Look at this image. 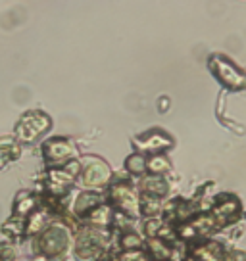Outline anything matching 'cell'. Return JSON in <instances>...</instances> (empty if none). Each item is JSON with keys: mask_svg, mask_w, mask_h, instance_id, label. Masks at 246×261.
Masks as SVG:
<instances>
[{"mask_svg": "<svg viewBox=\"0 0 246 261\" xmlns=\"http://www.w3.org/2000/svg\"><path fill=\"white\" fill-rule=\"evenodd\" d=\"M73 228L62 221L50 223L41 234L29 240L31 255L46 261H64L69 252H73Z\"/></svg>", "mask_w": 246, "mask_h": 261, "instance_id": "1", "label": "cell"}, {"mask_svg": "<svg viewBox=\"0 0 246 261\" xmlns=\"http://www.w3.org/2000/svg\"><path fill=\"white\" fill-rule=\"evenodd\" d=\"M144 250L152 257V261H171L175 255V250L169 240L165 238H146Z\"/></svg>", "mask_w": 246, "mask_h": 261, "instance_id": "16", "label": "cell"}, {"mask_svg": "<svg viewBox=\"0 0 246 261\" xmlns=\"http://www.w3.org/2000/svg\"><path fill=\"white\" fill-rule=\"evenodd\" d=\"M104 192H106V204L115 213H121L135 221L140 217L139 190L127 173H114V179Z\"/></svg>", "mask_w": 246, "mask_h": 261, "instance_id": "2", "label": "cell"}, {"mask_svg": "<svg viewBox=\"0 0 246 261\" xmlns=\"http://www.w3.org/2000/svg\"><path fill=\"white\" fill-rule=\"evenodd\" d=\"M240 215V202L235 196L225 194L215 200L213 204V221L217 223H229Z\"/></svg>", "mask_w": 246, "mask_h": 261, "instance_id": "11", "label": "cell"}, {"mask_svg": "<svg viewBox=\"0 0 246 261\" xmlns=\"http://www.w3.org/2000/svg\"><path fill=\"white\" fill-rule=\"evenodd\" d=\"M50 223H54V215L44 210V207H37L27 219H25V240H31L37 234H41L44 228L48 227Z\"/></svg>", "mask_w": 246, "mask_h": 261, "instance_id": "12", "label": "cell"}, {"mask_svg": "<svg viewBox=\"0 0 246 261\" xmlns=\"http://www.w3.org/2000/svg\"><path fill=\"white\" fill-rule=\"evenodd\" d=\"M37 207H39V194L33 192V190H21L14 198V205H12V212L14 213L12 215L27 219Z\"/></svg>", "mask_w": 246, "mask_h": 261, "instance_id": "15", "label": "cell"}, {"mask_svg": "<svg viewBox=\"0 0 246 261\" xmlns=\"http://www.w3.org/2000/svg\"><path fill=\"white\" fill-rule=\"evenodd\" d=\"M117 261H152V257L142 248V250H133V252H119Z\"/></svg>", "mask_w": 246, "mask_h": 261, "instance_id": "25", "label": "cell"}, {"mask_svg": "<svg viewBox=\"0 0 246 261\" xmlns=\"http://www.w3.org/2000/svg\"><path fill=\"white\" fill-rule=\"evenodd\" d=\"M208 67L212 69L213 77L229 90L246 89V73L238 67L235 62H231L223 54H213L208 60Z\"/></svg>", "mask_w": 246, "mask_h": 261, "instance_id": "7", "label": "cell"}, {"mask_svg": "<svg viewBox=\"0 0 246 261\" xmlns=\"http://www.w3.org/2000/svg\"><path fill=\"white\" fill-rule=\"evenodd\" d=\"M114 215L115 212L110 205L102 204L96 210L87 213L85 217H81L79 225H87V227H96V228H112V225H114Z\"/></svg>", "mask_w": 246, "mask_h": 261, "instance_id": "14", "label": "cell"}, {"mask_svg": "<svg viewBox=\"0 0 246 261\" xmlns=\"http://www.w3.org/2000/svg\"><path fill=\"white\" fill-rule=\"evenodd\" d=\"M81 175H79V182L85 190H106L110 182L114 179V171L108 165V162L100 155H81Z\"/></svg>", "mask_w": 246, "mask_h": 261, "instance_id": "6", "label": "cell"}, {"mask_svg": "<svg viewBox=\"0 0 246 261\" xmlns=\"http://www.w3.org/2000/svg\"><path fill=\"white\" fill-rule=\"evenodd\" d=\"M192 261H219L222 259V248L217 242H206V244L196 246L190 252Z\"/></svg>", "mask_w": 246, "mask_h": 261, "instance_id": "20", "label": "cell"}, {"mask_svg": "<svg viewBox=\"0 0 246 261\" xmlns=\"http://www.w3.org/2000/svg\"><path fill=\"white\" fill-rule=\"evenodd\" d=\"M102 204H106V192H102V190H85L83 188L75 194L73 202H71V215L79 221L81 217H85L87 213L96 210Z\"/></svg>", "mask_w": 246, "mask_h": 261, "instance_id": "10", "label": "cell"}, {"mask_svg": "<svg viewBox=\"0 0 246 261\" xmlns=\"http://www.w3.org/2000/svg\"><path fill=\"white\" fill-rule=\"evenodd\" d=\"M2 234L8 238L10 242H17V240H25V219L12 215L10 219L4 221L2 225Z\"/></svg>", "mask_w": 246, "mask_h": 261, "instance_id": "19", "label": "cell"}, {"mask_svg": "<svg viewBox=\"0 0 246 261\" xmlns=\"http://www.w3.org/2000/svg\"><path fill=\"white\" fill-rule=\"evenodd\" d=\"M81 175V162L75 160L69 162L64 167H52L46 169L39 180V192L37 194H46L52 198H69L71 190L77 185V179Z\"/></svg>", "mask_w": 246, "mask_h": 261, "instance_id": "4", "label": "cell"}, {"mask_svg": "<svg viewBox=\"0 0 246 261\" xmlns=\"http://www.w3.org/2000/svg\"><path fill=\"white\" fill-rule=\"evenodd\" d=\"M21 155V144L14 137H0V169Z\"/></svg>", "mask_w": 246, "mask_h": 261, "instance_id": "18", "label": "cell"}, {"mask_svg": "<svg viewBox=\"0 0 246 261\" xmlns=\"http://www.w3.org/2000/svg\"><path fill=\"white\" fill-rule=\"evenodd\" d=\"M123 167H125V173L129 175V177H144L146 175V155L139 154V152H133L125 158V163H123Z\"/></svg>", "mask_w": 246, "mask_h": 261, "instance_id": "21", "label": "cell"}, {"mask_svg": "<svg viewBox=\"0 0 246 261\" xmlns=\"http://www.w3.org/2000/svg\"><path fill=\"white\" fill-rule=\"evenodd\" d=\"M17 261H46V259H42V257H35V255H31V257H19Z\"/></svg>", "mask_w": 246, "mask_h": 261, "instance_id": "26", "label": "cell"}, {"mask_svg": "<svg viewBox=\"0 0 246 261\" xmlns=\"http://www.w3.org/2000/svg\"><path fill=\"white\" fill-rule=\"evenodd\" d=\"M114 244L119 252H133V250H142L144 248V237L139 230H125V232H115Z\"/></svg>", "mask_w": 246, "mask_h": 261, "instance_id": "17", "label": "cell"}, {"mask_svg": "<svg viewBox=\"0 0 246 261\" xmlns=\"http://www.w3.org/2000/svg\"><path fill=\"white\" fill-rule=\"evenodd\" d=\"M50 129H52V117L46 112H42V110H29L16 123L14 139L21 146H29V144H35L37 140H41Z\"/></svg>", "mask_w": 246, "mask_h": 261, "instance_id": "5", "label": "cell"}, {"mask_svg": "<svg viewBox=\"0 0 246 261\" xmlns=\"http://www.w3.org/2000/svg\"><path fill=\"white\" fill-rule=\"evenodd\" d=\"M171 171V162L167 160L165 154L148 155L146 158V175L154 177H165V173Z\"/></svg>", "mask_w": 246, "mask_h": 261, "instance_id": "22", "label": "cell"}, {"mask_svg": "<svg viewBox=\"0 0 246 261\" xmlns=\"http://www.w3.org/2000/svg\"><path fill=\"white\" fill-rule=\"evenodd\" d=\"M114 242L112 228H96L77 225L73 232V255L79 261H96L102 253L110 252Z\"/></svg>", "mask_w": 246, "mask_h": 261, "instance_id": "3", "label": "cell"}, {"mask_svg": "<svg viewBox=\"0 0 246 261\" xmlns=\"http://www.w3.org/2000/svg\"><path fill=\"white\" fill-rule=\"evenodd\" d=\"M19 257H21V252L16 242H10V240L0 242V261H17Z\"/></svg>", "mask_w": 246, "mask_h": 261, "instance_id": "24", "label": "cell"}, {"mask_svg": "<svg viewBox=\"0 0 246 261\" xmlns=\"http://www.w3.org/2000/svg\"><path fill=\"white\" fill-rule=\"evenodd\" d=\"M135 152H139L142 155H156V154H165L167 150L173 148V139L162 129H150L144 130L142 135L135 137L131 140Z\"/></svg>", "mask_w": 246, "mask_h": 261, "instance_id": "9", "label": "cell"}, {"mask_svg": "<svg viewBox=\"0 0 246 261\" xmlns=\"http://www.w3.org/2000/svg\"><path fill=\"white\" fill-rule=\"evenodd\" d=\"M137 190H139V194H146L152 196V198H158V200H164L165 196L169 194V182L165 180V177L144 175L137 182Z\"/></svg>", "mask_w": 246, "mask_h": 261, "instance_id": "13", "label": "cell"}, {"mask_svg": "<svg viewBox=\"0 0 246 261\" xmlns=\"http://www.w3.org/2000/svg\"><path fill=\"white\" fill-rule=\"evenodd\" d=\"M139 204H140V217L144 219H152V217H160L162 215V200L152 198L146 194H139Z\"/></svg>", "mask_w": 246, "mask_h": 261, "instance_id": "23", "label": "cell"}, {"mask_svg": "<svg viewBox=\"0 0 246 261\" xmlns=\"http://www.w3.org/2000/svg\"><path fill=\"white\" fill-rule=\"evenodd\" d=\"M41 154L48 169H52V167H64L69 162L79 160L77 146L69 139H64V137H52V139L44 140L41 146Z\"/></svg>", "mask_w": 246, "mask_h": 261, "instance_id": "8", "label": "cell"}]
</instances>
